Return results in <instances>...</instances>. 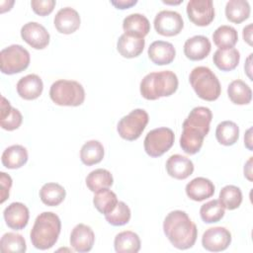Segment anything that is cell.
<instances>
[{
	"label": "cell",
	"mask_w": 253,
	"mask_h": 253,
	"mask_svg": "<svg viewBox=\"0 0 253 253\" xmlns=\"http://www.w3.org/2000/svg\"><path fill=\"white\" fill-rule=\"evenodd\" d=\"M211 119V111L207 107H196L190 112L182 125L180 137V146L185 153L193 155L200 151L204 138L210 131Z\"/></svg>",
	"instance_id": "obj_1"
},
{
	"label": "cell",
	"mask_w": 253,
	"mask_h": 253,
	"mask_svg": "<svg viewBox=\"0 0 253 253\" xmlns=\"http://www.w3.org/2000/svg\"><path fill=\"white\" fill-rule=\"evenodd\" d=\"M163 231L171 244L180 250L194 246L198 229L189 215L184 211H170L163 221Z\"/></svg>",
	"instance_id": "obj_2"
},
{
	"label": "cell",
	"mask_w": 253,
	"mask_h": 253,
	"mask_svg": "<svg viewBox=\"0 0 253 253\" xmlns=\"http://www.w3.org/2000/svg\"><path fill=\"white\" fill-rule=\"evenodd\" d=\"M61 230V221L57 214L51 211L40 213L31 229L30 238L35 248L46 250L57 241Z\"/></svg>",
	"instance_id": "obj_3"
},
{
	"label": "cell",
	"mask_w": 253,
	"mask_h": 253,
	"mask_svg": "<svg viewBox=\"0 0 253 253\" xmlns=\"http://www.w3.org/2000/svg\"><path fill=\"white\" fill-rule=\"evenodd\" d=\"M177 75L170 70L151 72L145 75L140 82V94L146 100H157L168 97L178 89Z\"/></svg>",
	"instance_id": "obj_4"
},
{
	"label": "cell",
	"mask_w": 253,
	"mask_h": 253,
	"mask_svg": "<svg viewBox=\"0 0 253 253\" xmlns=\"http://www.w3.org/2000/svg\"><path fill=\"white\" fill-rule=\"evenodd\" d=\"M189 81L196 94L205 101H214L221 93V86L216 75L207 66L195 67Z\"/></svg>",
	"instance_id": "obj_5"
},
{
	"label": "cell",
	"mask_w": 253,
	"mask_h": 253,
	"mask_svg": "<svg viewBox=\"0 0 253 253\" xmlns=\"http://www.w3.org/2000/svg\"><path fill=\"white\" fill-rule=\"evenodd\" d=\"M49 97L58 106L77 107L85 100V90L77 81L59 79L51 84Z\"/></svg>",
	"instance_id": "obj_6"
},
{
	"label": "cell",
	"mask_w": 253,
	"mask_h": 253,
	"mask_svg": "<svg viewBox=\"0 0 253 253\" xmlns=\"http://www.w3.org/2000/svg\"><path fill=\"white\" fill-rule=\"evenodd\" d=\"M0 59L2 73L12 75L27 69L31 57L29 51L25 47L20 44H12L1 50Z\"/></svg>",
	"instance_id": "obj_7"
},
{
	"label": "cell",
	"mask_w": 253,
	"mask_h": 253,
	"mask_svg": "<svg viewBox=\"0 0 253 253\" xmlns=\"http://www.w3.org/2000/svg\"><path fill=\"white\" fill-rule=\"evenodd\" d=\"M148 121L149 117L145 110L134 109L119 121L117 130L122 138L132 141L141 135Z\"/></svg>",
	"instance_id": "obj_8"
},
{
	"label": "cell",
	"mask_w": 253,
	"mask_h": 253,
	"mask_svg": "<svg viewBox=\"0 0 253 253\" xmlns=\"http://www.w3.org/2000/svg\"><path fill=\"white\" fill-rule=\"evenodd\" d=\"M174 132L169 127H157L147 132L144 138V150L151 157H159L173 145Z\"/></svg>",
	"instance_id": "obj_9"
},
{
	"label": "cell",
	"mask_w": 253,
	"mask_h": 253,
	"mask_svg": "<svg viewBox=\"0 0 253 253\" xmlns=\"http://www.w3.org/2000/svg\"><path fill=\"white\" fill-rule=\"evenodd\" d=\"M155 31L164 37H174L180 34L184 28L182 16L171 10H162L154 18Z\"/></svg>",
	"instance_id": "obj_10"
},
{
	"label": "cell",
	"mask_w": 253,
	"mask_h": 253,
	"mask_svg": "<svg viewBox=\"0 0 253 253\" xmlns=\"http://www.w3.org/2000/svg\"><path fill=\"white\" fill-rule=\"evenodd\" d=\"M188 18L197 26L205 27L214 19V8L211 0H190L187 4Z\"/></svg>",
	"instance_id": "obj_11"
},
{
	"label": "cell",
	"mask_w": 253,
	"mask_h": 253,
	"mask_svg": "<svg viewBox=\"0 0 253 253\" xmlns=\"http://www.w3.org/2000/svg\"><path fill=\"white\" fill-rule=\"evenodd\" d=\"M231 243V233L222 226H215L207 229L202 236L203 247L211 252L225 250Z\"/></svg>",
	"instance_id": "obj_12"
},
{
	"label": "cell",
	"mask_w": 253,
	"mask_h": 253,
	"mask_svg": "<svg viewBox=\"0 0 253 253\" xmlns=\"http://www.w3.org/2000/svg\"><path fill=\"white\" fill-rule=\"evenodd\" d=\"M22 39L35 49H43L49 43V34L46 29L37 23L29 22L21 29Z\"/></svg>",
	"instance_id": "obj_13"
},
{
	"label": "cell",
	"mask_w": 253,
	"mask_h": 253,
	"mask_svg": "<svg viewBox=\"0 0 253 253\" xmlns=\"http://www.w3.org/2000/svg\"><path fill=\"white\" fill-rule=\"evenodd\" d=\"M3 215L8 227L16 230L25 228L30 217L29 209L23 203L19 202L11 203L4 210Z\"/></svg>",
	"instance_id": "obj_14"
},
{
	"label": "cell",
	"mask_w": 253,
	"mask_h": 253,
	"mask_svg": "<svg viewBox=\"0 0 253 253\" xmlns=\"http://www.w3.org/2000/svg\"><path fill=\"white\" fill-rule=\"evenodd\" d=\"M95 234L93 229L84 223H79L70 233V245L76 252H88L93 248Z\"/></svg>",
	"instance_id": "obj_15"
},
{
	"label": "cell",
	"mask_w": 253,
	"mask_h": 253,
	"mask_svg": "<svg viewBox=\"0 0 253 253\" xmlns=\"http://www.w3.org/2000/svg\"><path fill=\"white\" fill-rule=\"evenodd\" d=\"M53 24L60 34L69 35L74 33L80 27V16L73 8H61L55 14Z\"/></svg>",
	"instance_id": "obj_16"
},
{
	"label": "cell",
	"mask_w": 253,
	"mask_h": 253,
	"mask_svg": "<svg viewBox=\"0 0 253 253\" xmlns=\"http://www.w3.org/2000/svg\"><path fill=\"white\" fill-rule=\"evenodd\" d=\"M211 44L205 36H194L189 38L184 43V53L190 60H202L211 52Z\"/></svg>",
	"instance_id": "obj_17"
},
{
	"label": "cell",
	"mask_w": 253,
	"mask_h": 253,
	"mask_svg": "<svg viewBox=\"0 0 253 253\" xmlns=\"http://www.w3.org/2000/svg\"><path fill=\"white\" fill-rule=\"evenodd\" d=\"M16 89L21 98L25 100H35L42 95L43 83L39 75L28 74L18 81Z\"/></svg>",
	"instance_id": "obj_18"
},
{
	"label": "cell",
	"mask_w": 253,
	"mask_h": 253,
	"mask_svg": "<svg viewBox=\"0 0 253 253\" xmlns=\"http://www.w3.org/2000/svg\"><path fill=\"white\" fill-rule=\"evenodd\" d=\"M148 57L156 65L170 64L176 55V50L171 42L155 41L148 47Z\"/></svg>",
	"instance_id": "obj_19"
},
{
	"label": "cell",
	"mask_w": 253,
	"mask_h": 253,
	"mask_svg": "<svg viewBox=\"0 0 253 253\" xmlns=\"http://www.w3.org/2000/svg\"><path fill=\"white\" fill-rule=\"evenodd\" d=\"M166 171L169 176L177 180L187 179L194 172V164L189 158L173 154L166 161Z\"/></svg>",
	"instance_id": "obj_20"
},
{
	"label": "cell",
	"mask_w": 253,
	"mask_h": 253,
	"mask_svg": "<svg viewBox=\"0 0 253 253\" xmlns=\"http://www.w3.org/2000/svg\"><path fill=\"white\" fill-rule=\"evenodd\" d=\"M185 190L187 196L191 200L202 202L213 196L214 185L211 180L205 177H197L186 185Z\"/></svg>",
	"instance_id": "obj_21"
},
{
	"label": "cell",
	"mask_w": 253,
	"mask_h": 253,
	"mask_svg": "<svg viewBox=\"0 0 253 253\" xmlns=\"http://www.w3.org/2000/svg\"><path fill=\"white\" fill-rule=\"evenodd\" d=\"M145 40L143 38L134 37L124 33L117 42V49L119 53L126 58H133L138 56L144 48Z\"/></svg>",
	"instance_id": "obj_22"
},
{
	"label": "cell",
	"mask_w": 253,
	"mask_h": 253,
	"mask_svg": "<svg viewBox=\"0 0 253 253\" xmlns=\"http://www.w3.org/2000/svg\"><path fill=\"white\" fill-rule=\"evenodd\" d=\"M123 29L126 34L144 39L150 31V23L144 15L133 13L124 19Z\"/></svg>",
	"instance_id": "obj_23"
},
{
	"label": "cell",
	"mask_w": 253,
	"mask_h": 253,
	"mask_svg": "<svg viewBox=\"0 0 253 253\" xmlns=\"http://www.w3.org/2000/svg\"><path fill=\"white\" fill-rule=\"evenodd\" d=\"M23 121L22 114L16 108L11 107L10 102L4 97H1V111H0V126L3 129L14 130L17 129Z\"/></svg>",
	"instance_id": "obj_24"
},
{
	"label": "cell",
	"mask_w": 253,
	"mask_h": 253,
	"mask_svg": "<svg viewBox=\"0 0 253 253\" xmlns=\"http://www.w3.org/2000/svg\"><path fill=\"white\" fill-rule=\"evenodd\" d=\"M28 161V151L20 144H14L7 147L1 156V162L8 169H18L24 166Z\"/></svg>",
	"instance_id": "obj_25"
},
{
	"label": "cell",
	"mask_w": 253,
	"mask_h": 253,
	"mask_svg": "<svg viewBox=\"0 0 253 253\" xmlns=\"http://www.w3.org/2000/svg\"><path fill=\"white\" fill-rule=\"evenodd\" d=\"M215 66L222 71H231L235 69L240 60L239 51L234 48H218L212 56Z\"/></svg>",
	"instance_id": "obj_26"
},
{
	"label": "cell",
	"mask_w": 253,
	"mask_h": 253,
	"mask_svg": "<svg viewBox=\"0 0 253 253\" xmlns=\"http://www.w3.org/2000/svg\"><path fill=\"white\" fill-rule=\"evenodd\" d=\"M114 246L118 253H137L140 249V239L133 231H122L116 235Z\"/></svg>",
	"instance_id": "obj_27"
},
{
	"label": "cell",
	"mask_w": 253,
	"mask_h": 253,
	"mask_svg": "<svg viewBox=\"0 0 253 253\" xmlns=\"http://www.w3.org/2000/svg\"><path fill=\"white\" fill-rule=\"evenodd\" d=\"M86 186L88 189L97 193L103 189H108L113 185L114 179L110 171L103 168H98L91 171L86 177Z\"/></svg>",
	"instance_id": "obj_28"
},
{
	"label": "cell",
	"mask_w": 253,
	"mask_h": 253,
	"mask_svg": "<svg viewBox=\"0 0 253 253\" xmlns=\"http://www.w3.org/2000/svg\"><path fill=\"white\" fill-rule=\"evenodd\" d=\"M104 146L98 140H89L85 142L80 150V159L83 164L91 166L101 162L104 158Z\"/></svg>",
	"instance_id": "obj_29"
},
{
	"label": "cell",
	"mask_w": 253,
	"mask_h": 253,
	"mask_svg": "<svg viewBox=\"0 0 253 253\" xmlns=\"http://www.w3.org/2000/svg\"><path fill=\"white\" fill-rule=\"evenodd\" d=\"M65 189L57 183H46L40 190L42 202L48 207L58 206L65 199Z\"/></svg>",
	"instance_id": "obj_30"
},
{
	"label": "cell",
	"mask_w": 253,
	"mask_h": 253,
	"mask_svg": "<svg viewBox=\"0 0 253 253\" xmlns=\"http://www.w3.org/2000/svg\"><path fill=\"white\" fill-rule=\"evenodd\" d=\"M250 5L245 0H229L225 5L226 19L232 23L240 24L250 16Z\"/></svg>",
	"instance_id": "obj_31"
},
{
	"label": "cell",
	"mask_w": 253,
	"mask_h": 253,
	"mask_svg": "<svg viewBox=\"0 0 253 253\" xmlns=\"http://www.w3.org/2000/svg\"><path fill=\"white\" fill-rule=\"evenodd\" d=\"M227 95L235 105H247L252 100L250 87L242 80H233L227 87Z\"/></svg>",
	"instance_id": "obj_32"
},
{
	"label": "cell",
	"mask_w": 253,
	"mask_h": 253,
	"mask_svg": "<svg viewBox=\"0 0 253 253\" xmlns=\"http://www.w3.org/2000/svg\"><path fill=\"white\" fill-rule=\"evenodd\" d=\"M215 137L217 141L222 145H233L238 140L239 127L234 122L223 121L216 126Z\"/></svg>",
	"instance_id": "obj_33"
},
{
	"label": "cell",
	"mask_w": 253,
	"mask_h": 253,
	"mask_svg": "<svg viewBox=\"0 0 253 253\" xmlns=\"http://www.w3.org/2000/svg\"><path fill=\"white\" fill-rule=\"evenodd\" d=\"M212 40L214 44L219 48H230L236 44L238 34L233 27L222 25L213 32Z\"/></svg>",
	"instance_id": "obj_34"
},
{
	"label": "cell",
	"mask_w": 253,
	"mask_h": 253,
	"mask_svg": "<svg viewBox=\"0 0 253 253\" xmlns=\"http://www.w3.org/2000/svg\"><path fill=\"white\" fill-rule=\"evenodd\" d=\"M117 195L108 189H103L97 192L93 198V204L95 208L103 214L111 212L118 204Z\"/></svg>",
	"instance_id": "obj_35"
},
{
	"label": "cell",
	"mask_w": 253,
	"mask_h": 253,
	"mask_svg": "<svg viewBox=\"0 0 253 253\" xmlns=\"http://www.w3.org/2000/svg\"><path fill=\"white\" fill-rule=\"evenodd\" d=\"M218 198V201L221 203L223 208L229 211L237 209L242 203L241 190L234 185L224 186L220 190Z\"/></svg>",
	"instance_id": "obj_36"
},
{
	"label": "cell",
	"mask_w": 253,
	"mask_h": 253,
	"mask_svg": "<svg viewBox=\"0 0 253 253\" xmlns=\"http://www.w3.org/2000/svg\"><path fill=\"white\" fill-rule=\"evenodd\" d=\"M200 215L206 223L217 222L224 215V208L218 200H211L201 207Z\"/></svg>",
	"instance_id": "obj_37"
},
{
	"label": "cell",
	"mask_w": 253,
	"mask_h": 253,
	"mask_svg": "<svg viewBox=\"0 0 253 253\" xmlns=\"http://www.w3.org/2000/svg\"><path fill=\"white\" fill-rule=\"evenodd\" d=\"M0 249L3 253H8V252L23 253L27 250L26 240L19 233L7 232L1 237Z\"/></svg>",
	"instance_id": "obj_38"
},
{
	"label": "cell",
	"mask_w": 253,
	"mask_h": 253,
	"mask_svg": "<svg viewBox=\"0 0 253 253\" xmlns=\"http://www.w3.org/2000/svg\"><path fill=\"white\" fill-rule=\"evenodd\" d=\"M130 215L131 212L128 206L125 202H118L116 208L111 212L105 214V218L110 224L114 226H121L129 221Z\"/></svg>",
	"instance_id": "obj_39"
},
{
	"label": "cell",
	"mask_w": 253,
	"mask_h": 253,
	"mask_svg": "<svg viewBox=\"0 0 253 253\" xmlns=\"http://www.w3.org/2000/svg\"><path fill=\"white\" fill-rule=\"evenodd\" d=\"M56 2L54 0H32L31 6L33 11L40 16H47L49 15L54 7Z\"/></svg>",
	"instance_id": "obj_40"
},
{
	"label": "cell",
	"mask_w": 253,
	"mask_h": 253,
	"mask_svg": "<svg viewBox=\"0 0 253 253\" xmlns=\"http://www.w3.org/2000/svg\"><path fill=\"white\" fill-rule=\"evenodd\" d=\"M0 184H1V204H3L9 197L10 189L12 187V179L5 172H0Z\"/></svg>",
	"instance_id": "obj_41"
},
{
	"label": "cell",
	"mask_w": 253,
	"mask_h": 253,
	"mask_svg": "<svg viewBox=\"0 0 253 253\" xmlns=\"http://www.w3.org/2000/svg\"><path fill=\"white\" fill-rule=\"evenodd\" d=\"M137 3L136 0H112L111 4L113 6H115L117 9H121V10H125V9H128L132 6H134Z\"/></svg>",
	"instance_id": "obj_42"
},
{
	"label": "cell",
	"mask_w": 253,
	"mask_h": 253,
	"mask_svg": "<svg viewBox=\"0 0 253 253\" xmlns=\"http://www.w3.org/2000/svg\"><path fill=\"white\" fill-rule=\"evenodd\" d=\"M243 39L249 44L252 45V25L249 24L243 29Z\"/></svg>",
	"instance_id": "obj_43"
},
{
	"label": "cell",
	"mask_w": 253,
	"mask_h": 253,
	"mask_svg": "<svg viewBox=\"0 0 253 253\" xmlns=\"http://www.w3.org/2000/svg\"><path fill=\"white\" fill-rule=\"evenodd\" d=\"M252 158L253 157H250L249 160L244 165V176L249 181H252Z\"/></svg>",
	"instance_id": "obj_44"
},
{
	"label": "cell",
	"mask_w": 253,
	"mask_h": 253,
	"mask_svg": "<svg viewBox=\"0 0 253 253\" xmlns=\"http://www.w3.org/2000/svg\"><path fill=\"white\" fill-rule=\"evenodd\" d=\"M251 132H252V127H250L247 131H246V133L244 134V144H245V146L249 149V150H252V134H251Z\"/></svg>",
	"instance_id": "obj_45"
},
{
	"label": "cell",
	"mask_w": 253,
	"mask_h": 253,
	"mask_svg": "<svg viewBox=\"0 0 253 253\" xmlns=\"http://www.w3.org/2000/svg\"><path fill=\"white\" fill-rule=\"evenodd\" d=\"M251 56H252V53L249 55V57L247 58V62L245 63V65H244V68H245V71L247 72V74H248V76H249V78H250V80H251V74H250V72H251V67H250V65H251V63H250V60H251Z\"/></svg>",
	"instance_id": "obj_46"
}]
</instances>
